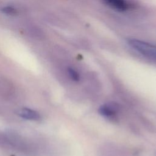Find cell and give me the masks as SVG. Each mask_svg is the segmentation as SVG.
I'll list each match as a JSON object with an SVG mask.
<instances>
[{
	"label": "cell",
	"mask_w": 156,
	"mask_h": 156,
	"mask_svg": "<svg viewBox=\"0 0 156 156\" xmlns=\"http://www.w3.org/2000/svg\"><path fill=\"white\" fill-rule=\"evenodd\" d=\"M127 43L143 57L156 62V45L136 38H129Z\"/></svg>",
	"instance_id": "6da1fadb"
},
{
	"label": "cell",
	"mask_w": 156,
	"mask_h": 156,
	"mask_svg": "<svg viewBox=\"0 0 156 156\" xmlns=\"http://www.w3.org/2000/svg\"><path fill=\"white\" fill-rule=\"evenodd\" d=\"M118 109V106L115 104H104L99 107V112L104 117L112 119L116 117Z\"/></svg>",
	"instance_id": "7a4b0ae2"
},
{
	"label": "cell",
	"mask_w": 156,
	"mask_h": 156,
	"mask_svg": "<svg viewBox=\"0 0 156 156\" xmlns=\"http://www.w3.org/2000/svg\"><path fill=\"white\" fill-rule=\"evenodd\" d=\"M17 115L21 118L31 121H38L40 119V115L37 111L28 108H21L16 112Z\"/></svg>",
	"instance_id": "3957f363"
},
{
	"label": "cell",
	"mask_w": 156,
	"mask_h": 156,
	"mask_svg": "<svg viewBox=\"0 0 156 156\" xmlns=\"http://www.w3.org/2000/svg\"><path fill=\"white\" fill-rule=\"evenodd\" d=\"M105 4L112 9L123 12L128 9L129 4L126 0H103Z\"/></svg>",
	"instance_id": "277c9868"
},
{
	"label": "cell",
	"mask_w": 156,
	"mask_h": 156,
	"mask_svg": "<svg viewBox=\"0 0 156 156\" xmlns=\"http://www.w3.org/2000/svg\"><path fill=\"white\" fill-rule=\"evenodd\" d=\"M68 73L69 77L73 79L74 81H79L80 79V76L78 73L72 68H68Z\"/></svg>",
	"instance_id": "5b68a950"
},
{
	"label": "cell",
	"mask_w": 156,
	"mask_h": 156,
	"mask_svg": "<svg viewBox=\"0 0 156 156\" xmlns=\"http://www.w3.org/2000/svg\"><path fill=\"white\" fill-rule=\"evenodd\" d=\"M1 11L4 13L8 15H16L18 12L17 10L12 6H5L1 9Z\"/></svg>",
	"instance_id": "8992f818"
},
{
	"label": "cell",
	"mask_w": 156,
	"mask_h": 156,
	"mask_svg": "<svg viewBox=\"0 0 156 156\" xmlns=\"http://www.w3.org/2000/svg\"><path fill=\"white\" fill-rule=\"evenodd\" d=\"M5 141H6V138L5 135H4V133L0 132V144H4L5 143Z\"/></svg>",
	"instance_id": "52a82bcc"
}]
</instances>
